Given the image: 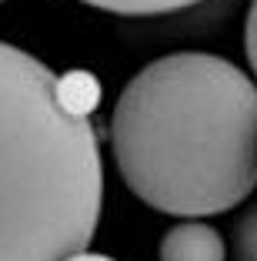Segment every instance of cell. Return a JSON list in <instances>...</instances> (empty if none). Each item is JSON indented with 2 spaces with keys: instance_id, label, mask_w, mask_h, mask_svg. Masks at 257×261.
<instances>
[{
  "instance_id": "6da1fadb",
  "label": "cell",
  "mask_w": 257,
  "mask_h": 261,
  "mask_svg": "<svg viewBox=\"0 0 257 261\" xmlns=\"http://www.w3.org/2000/svg\"><path fill=\"white\" fill-rule=\"evenodd\" d=\"M110 151L154 211L184 221L234 211L257 188V81L220 54L157 57L113 104Z\"/></svg>"
},
{
  "instance_id": "7a4b0ae2",
  "label": "cell",
  "mask_w": 257,
  "mask_h": 261,
  "mask_svg": "<svg viewBox=\"0 0 257 261\" xmlns=\"http://www.w3.org/2000/svg\"><path fill=\"white\" fill-rule=\"evenodd\" d=\"M91 100L70 77L0 40V261L87 251L104 207Z\"/></svg>"
},
{
  "instance_id": "52a82bcc",
  "label": "cell",
  "mask_w": 257,
  "mask_h": 261,
  "mask_svg": "<svg viewBox=\"0 0 257 261\" xmlns=\"http://www.w3.org/2000/svg\"><path fill=\"white\" fill-rule=\"evenodd\" d=\"M67 261H113V258L97 254V251H80V254H74V258H67Z\"/></svg>"
},
{
  "instance_id": "3957f363",
  "label": "cell",
  "mask_w": 257,
  "mask_h": 261,
  "mask_svg": "<svg viewBox=\"0 0 257 261\" xmlns=\"http://www.w3.org/2000/svg\"><path fill=\"white\" fill-rule=\"evenodd\" d=\"M157 261H227V241L207 221H177L164 231Z\"/></svg>"
},
{
  "instance_id": "5b68a950",
  "label": "cell",
  "mask_w": 257,
  "mask_h": 261,
  "mask_svg": "<svg viewBox=\"0 0 257 261\" xmlns=\"http://www.w3.org/2000/svg\"><path fill=\"white\" fill-rule=\"evenodd\" d=\"M227 248H231V258L234 261H257V201L247 204L234 218Z\"/></svg>"
},
{
  "instance_id": "8992f818",
  "label": "cell",
  "mask_w": 257,
  "mask_h": 261,
  "mask_svg": "<svg viewBox=\"0 0 257 261\" xmlns=\"http://www.w3.org/2000/svg\"><path fill=\"white\" fill-rule=\"evenodd\" d=\"M244 54H247L250 77L257 81V0H250L247 20H244Z\"/></svg>"
},
{
  "instance_id": "ba28073f",
  "label": "cell",
  "mask_w": 257,
  "mask_h": 261,
  "mask_svg": "<svg viewBox=\"0 0 257 261\" xmlns=\"http://www.w3.org/2000/svg\"><path fill=\"white\" fill-rule=\"evenodd\" d=\"M0 4H4V0H0Z\"/></svg>"
},
{
  "instance_id": "277c9868",
  "label": "cell",
  "mask_w": 257,
  "mask_h": 261,
  "mask_svg": "<svg viewBox=\"0 0 257 261\" xmlns=\"http://www.w3.org/2000/svg\"><path fill=\"white\" fill-rule=\"evenodd\" d=\"M80 4L117 17H170V14H187L207 0H80Z\"/></svg>"
}]
</instances>
